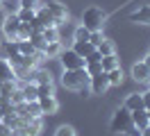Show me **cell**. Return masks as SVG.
Wrapping results in <instances>:
<instances>
[{
	"label": "cell",
	"instance_id": "6da1fadb",
	"mask_svg": "<svg viewBox=\"0 0 150 136\" xmlns=\"http://www.w3.org/2000/svg\"><path fill=\"white\" fill-rule=\"evenodd\" d=\"M109 129H112L114 134L141 136V132L137 134V129H134V125H132V113L125 107H121V109H116V111H114L112 120H109Z\"/></svg>",
	"mask_w": 150,
	"mask_h": 136
},
{
	"label": "cell",
	"instance_id": "7a4b0ae2",
	"mask_svg": "<svg viewBox=\"0 0 150 136\" xmlns=\"http://www.w3.org/2000/svg\"><path fill=\"white\" fill-rule=\"evenodd\" d=\"M62 86L71 91H82L89 86V73L86 68H75V70H64L62 75Z\"/></svg>",
	"mask_w": 150,
	"mask_h": 136
},
{
	"label": "cell",
	"instance_id": "3957f363",
	"mask_svg": "<svg viewBox=\"0 0 150 136\" xmlns=\"http://www.w3.org/2000/svg\"><path fill=\"white\" fill-rule=\"evenodd\" d=\"M105 20H107V11L100 7H86L82 14V25L89 32H103Z\"/></svg>",
	"mask_w": 150,
	"mask_h": 136
},
{
	"label": "cell",
	"instance_id": "277c9868",
	"mask_svg": "<svg viewBox=\"0 0 150 136\" xmlns=\"http://www.w3.org/2000/svg\"><path fill=\"white\" fill-rule=\"evenodd\" d=\"M59 61H62V66H64V70L84 68V59H82L80 54L75 52L73 48H68V50H62V52H59Z\"/></svg>",
	"mask_w": 150,
	"mask_h": 136
},
{
	"label": "cell",
	"instance_id": "5b68a950",
	"mask_svg": "<svg viewBox=\"0 0 150 136\" xmlns=\"http://www.w3.org/2000/svg\"><path fill=\"white\" fill-rule=\"evenodd\" d=\"M21 27V18L16 14H7L5 20H2V34L7 36L9 41H16V32Z\"/></svg>",
	"mask_w": 150,
	"mask_h": 136
},
{
	"label": "cell",
	"instance_id": "8992f818",
	"mask_svg": "<svg viewBox=\"0 0 150 136\" xmlns=\"http://www.w3.org/2000/svg\"><path fill=\"white\" fill-rule=\"evenodd\" d=\"M107 89H109V82H107V73L105 70L89 77V91H91L93 95H103Z\"/></svg>",
	"mask_w": 150,
	"mask_h": 136
},
{
	"label": "cell",
	"instance_id": "52a82bcc",
	"mask_svg": "<svg viewBox=\"0 0 150 136\" xmlns=\"http://www.w3.org/2000/svg\"><path fill=\"white\" fill-rule=\"evenodd\" d=\"M46 7L50 9V14L55 16V20H57V25H62V23H68V9L59 2V0H48L46 2Z\"/></svg>",
	"mask_w": 150,
	"mask_h": 136
},
{
	"label": "cell",
	"instance_id": "ba28073f",
	"mask_svg": "<svg viewBox=\"0 0 150 136\" xmlns=\"http://www.w3.org/2000/svg\"><path fill=\"white\" fill-rule=\"evenodd\" d=\"M127 18L132 23H139V25H150V5H139L134 11H130Z\"/></svg>",
	"mask_w": 150,
	"mask_h": 136
},
{
	"label": "cell",
	"instance_id": "9c48e42d",
	"mask_svg": "<svg viewBox=\"0 0 150 136\" xmlns=\"http://www.w3.org/2000/svg\"><path fill=\"white\" fill-rule=\"evenodd\" d=\"M39 107H41V113H55L59 109V102H57L55 93H48V95H39L37 98Z\"/></svg>",
	"mask_w": 150,
	"mask_h": 136
},
{
	"label": "cell",
	"instance_id": "30bf717a",
	"mask_svg": "<svg viewBox=\"0 0 150 136\" xmlns=\"http://www.w3.org/2000/svg\"><path fill=\"white\" fill-rule=\"evenodd\" d=\"M16 80V68L9 63V59L0 57V82H14Z\"/></svg>",
	"mask_w": 150,
	"mask_h": 136
},
{
	"label": "cell",
	"instance_id": "8fae6325",
	"mask_svg": "<svg viewBox=\"0 0 150 136\" xmlns=\"http://www.w3.org/2000/svg\"><path fill=\"white\" fill-rule=\"evenodd\" d=\"M150 77V70H148V66L143 61H137L134 66H132V80L134 82H139V84H143V82H148Z\"/></svg>",
	"mask_w": 150,
	"mask_h": 136
},
{
	"label": "cell",
	"instance_id": "7c38bea8",
	"mask_svg": "<svg viewBox=\"0 0 150 136\" xmlns=\"http://www.w3.org/2000/svg\"><path fill=\"white\" fill-rule=\"evenodd\" d=\"M123 107L127 109V111H137V109H143V95L141 93H130L125 102H123Z\"/></svg>",
	"mask_w": 150,
	"mask_h": 136
},
{
	"label": "cell",
	"instance_id": "4fadbf2b",
	"mask_svg": "<svg viewBox=\"0 0 150 136\" xmlns=\"http://www.w3.org/2000/svg\"><path fill=\"white\" fill-rule=\"evenodd\" d=\"M73 50L80 54L82 59H86V57H89V54L96 50V45L91 43V41H73Z\"/></svg>",
	"mask_w": 150,
	"mask_h": 136
},
{
	"label": "cell",
	"instance_id": "5bb4252c",
	"mask_svg": "<svg viewBox=\"0 0 150 136\" xmlns=\"http://www.w3.org/2000/svg\"><path fill=\"white\" fill-rule=\"evenodd\" d=\"M130 113H132V125L137 127L139 132L148 125V113H146V109H137V111H130Z\"/></svg>",
	"mask_w": 150,
	"mask_h": 136
},
{
	"label": "cell",
	"instance_id": "9a60e30c",
	"mask_svg": "<svg viewBox=\"0 0 150 136\" xmlns=\"http://www.w3.org/2000/svg\"><path fill=\"white\" fill-rule=\"evenodd\" d=\"M21 91H23V100H25V102H34V100L39 98V91H37V84H34V82H28Z\"/></svg>",
	"mask_w": 150,
	"mask_h": 136
},
{
	"label": "cell",
	"instance_id": "2e32d148",
	"mask_svg": "<svg viewBox=\"0 0 150 136\" xmlns=\"http://www.w3.org/2000/svg\"><path fill=\"white\" fill-rule=\"evenodd\" d=\"M62 50H64V48H62V41H50V43L43 45V50H41V52L46 54V57H59Z\"/></svg>",
	"mask_w": 150,
	"mask_h": 136
},
{
	"label": "cell",
	"instance_id": "e0dca14e",
	"mask_svg": "<svg viewBox=\"0 0 150 136\" xmlns=\"http://www.w3.org/2000/svg\"><path fill=\"white\" fill-rule=\"evenodd\" d=\"M16 16L21 18V23H30V25H34V23H37V9H18Z\"/></svg>",
	"mask_w": 150,
	"mask_h": 136
},
{
	"label": "cell",
	"instance_id": "ac0fdd59",
	"mask_svg": "<svg viewBox=\"0 0 150 136\" xmlns=\"http://www.w3.org/2000/svg\"><path fill=\"white\" fill-rule=\"evenodd\" d=\"M107 82H109V86H121V84H123V70H121V66H118V68H112V70L107 73Z\"/></svg>",
	"mask_w": 150,
	"mask_h": 136
},
{
	"label": "cell",
	"instance_id": "d6986e66",
	"mask_svg": "<svg viewBox=\"0 0 150 136\" xmlns=\"http://www.w3.org/2000/svg\"><path fill=\"white\" fill-rule=\"evenodd\" d=\"M16 48H18V52L25 54V57H37V52H39L30 41H16Z\"/></svg>",
	"mask_w": 150,
	"mask_h": 136
},
{
	"label": "cell",
	"instance_id": "ffe728a7",
	"mask_svg": "<svg viewBox=\"0 0 150 136\" xmlns=\"http://www.w3.org/2000/svg\"><path fill=\"white\" fill-rule=\"evenodd\" d=\"M100 63H103V70L105 73H109L112 68H118L121 63H118V57H116V52L114 54H107V57H103L100 59Z\"/></svg>",
	"mask_w": 150,
	"mask_h": 136
},
{
	"label": "cell",
	"instance_id": "44dd1931",
	"mask_svg": "<svg viewBox=\"0 0 150 136\" xmlns=\"http://www.w3.org/2000/svg\"><path fill=\"white\" fill-rule=\"evenodd\" d=\"M41 36H43V41H46V43H50V41H59V32H57V25L41 27Z\"/></svg>",
	"mask_w": 150,
	"mask_h": 136
},
{
	"label": "cell",
	"instance_id": "7402d4cb",
	"mask_svg": "<svg viewBox=\"0 0 150 136\" xmlns=\"http://www.w3.org/2000/svg\"><path fill=\"white\" fill-rule=\"evenodd\" d=\"M32 25L30 23H21L18 32H16V41H30V36H32Z\"/></svg>",
	"mask_w": 150,
	"mask_h": 136
},
{
	"label": "cell",
	"instance_id": "603a6c76",
	"mask_svg": "<svg viewBox=\"0 0 150 136\" xmlns=\"http://www.w3.org/2000/svg\"><path fill=\"white\" fill-rule=\"evenodd\" d=\"M0 7L5 9V14H18L21 0H0Z\"/></svg>",
	"mask_w": 150,
	"mask_h": 136
},
{
	"label": "cell",
	"instance_id": "cb8c5ba5",
	"mask_svg": "<svg viewBox=\"0 0 150 136\" xmlns=\"http://www.w3.org/2000/svg\"><path fill=\"white\" fill-rule=\"evenodd\" d=\"M96 50L103 54V57H107V54H114V52H116V45H114L109 39H103V41H100V45H98Z\"/></svg>",
	"mask_w": 150,
	"mask_h": 136
},
{
	"label": "cell",
	"instance_id": "d4e9b609",
	"mask_svg": "<svg viewBox=\"0 0 150 136\" xmlns=\"http://www.w3.org/2000/svg\"><path fill=\"white\" fill-rule=\"evenodd\" d=\"M89 34H91V32L80 23V25L73 30V41H89Z\"/></svg>",
	"mask_w": 150,
	"mask_h": 136
},
{
	"label": "cell",
	"instance_id": "484cf974",
	"mask_svg": "<svg viewBox=\"0 0 150 136\" xmlns=\"http://www.w3.org/2000/svg\"><path fill=\"white\" fill-rule=\"evenodd\" d=\"M25 113H28V118L43 116V113H41V107H39V102H37V100H34V102H25Z\"/></svg>",
	"mask_w": 150,
	"mask_h": 136
},
{
	"label": "cell",
	"instance_id": "4316f807",
	"mask_svg": "<svg viewBox=\"0 0 150 136\" xmlns=\"http://www.w3.org/2000/svg\"><path fill=\"white\" fill-rule=\"evenodd\" d=\"M84 68H86V73H89V77H91V75L103 73V63L100 61H89V63H84Z\"/></svg>",
	"mask_w": 150,
	"mask_h": 136
},
{
	"label": "cell",
	"instance_id": "83f0119b",
	"mask_svg": "<svg viewBox=\"0 0 150 136\" xmlns=\"http://www.w3.org/2000/svg\"><path fill=\"white\" fill-rule=\"evenodd\" d=\"M55 136H75V129L71 125H62V127H57Z\"/></svg>",
	"mask_w": 150,
	"mask_h": 136
},
{
	"label": "cell",
	"instance_id": "f1b7e54d",
	"mask_svg": "<svg viewBox=\"0 0 150 136\" xmlns=\"http://www.w3.org/2000/svg\"><path fill=\"white\" fill-rule=\"evenodd\" d=\"M39 95H48V93H55V86L52 84H37Z\"/></svg>",
	"mask_w": 150,
	"mask_h": 136
},
{
	"label": "cell",
	"instance_id": "f546056e",
	"mask_svg": "<svg viewBox=\"0 0 150 136\" xmlns=\"http://www.w3.org/2000/svg\"><path fill=\"white\" fill-rule=\"evenodd\" d=\"M105 36H103V32H91V34H89V41H91V43L96 45V48H98V45H100V41H103Z\"/></svg>",
	"mask_w": 150,
	"mask_h": 136
},
{
	"label": "cell",
	"instance_id": "4dcf8cb0",
	"mask_svg": "<svg viewBox=\"0 0 150 136\" xmlns=\"http://www.w3.org/2000/svg\"><path fill=\"white\" fill-rule=\"evenodd\" d=\"M39 0H21V9H37Z\"/></svg>",
	"mask_w": 150,
	"mask_h": 136
},
{
	"label": "cell",
	"instance_id": "1f68e13d",
	"mask_svg": "<svg viewBox=\"0 0 150 136\" xmlns=\"http://www.w3.org/2000/svg\"><path fill=\"white\" fill-rule=\"evenodd\" d=\"M100 59H103V54L98 52V50H93V52H91V54L84 59V63H89V61H100Z\"/></svg>",
	"mask_w": 150,
	"mask_h": 136
},
{
	"label": "cell",
	"instance_id": "d6a6232c",
	"mask_svg": "<svg viewBox=\"0 0 150 136\" xmlns=\"http://www.w3.org/2000/svg\"><path fill=\"white\" fill-rule=\"evenodd\" d=\"M11 132H14L11 127H7L5 123H0V136H11Z\"/></svg>",
	"mask_w": 150,
	"mask_h": 136
},
{
	"label": "cell",
	"instance_id": "836d02e7",
	"mask_svg": "<svg viewBox=\"0 0 150 136\" xmlns=\"http://www.w3.org/2000/svg\"><path fill=\"white\" fill-rule=\"evenodd\" d=\"M141 95H143V109H150V89L146 93H141Z\"/></svg>",
	"mask_w": 150,
	"mask_h": 136
},
{
	"label": "cell",
	"instance_id": "e575fe53",
	"mask_svg": "<svg viewBox=\"0 0 150 136\" xmlns=\"http://www.w3.org/2000/svg\"><path fill=\"white\" fill-rule=\"evenodd\" d=\"M141 136H150V123L143 127V129H141Z\"/></svg>",
	"mask_w": 150,
	"mask_h": 136
},
{
	"label": "cell",
	"instance_id": "d590c367",
	"mask_svg": "<svg viewBox=\"0 0 150 136\" xmlns=\"http://www.w3.org/2000/svg\"><path fill=\"white\" fill-rule=\"evenodd\" d=\"M141 61L146 63V66H148V70H150V52H148V54H146V57H143V59H141Z\"/></svg>",
	"mask_w": 150,
	"mask_h": 136
},
{
	"label": "cell",
	"instance_id": "8d00e7d4",
	"mask_svg": "<svg viewBox=\"0 0 150 136\" xmlns=\"http://www.w3.org/2000/svg\"><path fill=\"white\" fill-rule=\"evenodd\" d=\"M146 113H148V123H150V109H146Z\"/></svg>",
	"mask_w": 150,
	"mask_h": 136
},
{
	"label": "cell",
	"instance_id": "74e56055",
	"mask_svg": "<svg viewBox=\"0 0 150 136\" xmlns=\"http://www.w3.org/2000/svg\"><path fill=\"white\" fill-rule=\"evenodd\" d=\"M146 84H148V86H150V77H148V82H146Z\"/></svg>",
	"mask_w": 150,
	"mask_h": 136
},
{
	"label": "cell",
	"instance_id": "f35d334b",
	"mask_svg": "<svg viewBox=\"0 0 150 136\" xmlns=\"http://www.w3.org/2000/svg\"><path fill=\"white\" fill-rule=\"evenodd\" d=\"M28 136H30V134H28Z\"/></svg>",
	"mask_w": 150,
	"mask_h": 136
}]
</instances>
